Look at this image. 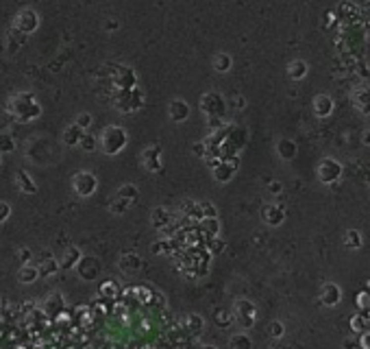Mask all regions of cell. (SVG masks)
I'll list each match as a JSON object with an SVG mask.
<instances>
[{"mask_svg":"<svg viewBox=\"0 0 370 349\" xmlns=\"http://www.w3.org/2000/svg\"><path fill=\"white\" fill-rule=\"evenodd\" d=\"M7 112L13 116L18 122H31V120L42 116V105L31 92H18L9 98Z\"/></svg>","mask_w":370,"mask_h":349,"instance_id":"1","label":"cell"},{"mask_svg":"<svg viewBox=\"0 0 370 349\" xmlns=\"http://www.w3.org/2000/svg\"><path fill=\"white\" fill-rule=\"evenodd\" d=\"M126 146V131L122 127H107L101 135V149L105 155H118Z\"/></svg>","mask_w":370,"mask_h":349,"instance_id":"2","label":"cell"},{"mask_svg":"<svg viewBox=\"0 0 370 349\" xmlns=\"http://www.w3.org/2000/svg\"><path fill=\"white\" fill-rule=\"evenodd\" d=\"M72 188H74V192L79 194L81 199H87V196H92L94 192H96V188H98L96 174L90 173V171L76 173L74 177H72Z\"/></svg>","mask_w":370,"mask_h":349,"instance_id":"3","label":"cell"},{"mask_svg":"<svg viewBox=\"0 0 370 349\" xmlns=\"http://www.w3.org/2000/svg\"><path fill=\"white\" fill-rule=\"evenodd\" d=\"M142 101H144V98H142L140 90L133 87V90H118V94H115V98H113V105L122 114H131L142 105Z\"/></svg>","mask_w":370,"mask_h":349,"instance_id":"4","label":"cell"},{"mask_svg":"<svg viewBox=\"0 0 370 349\" xmlns=\"http://www.w3.org/2000/svg\"><path fill=\"white\" fill-rule=\"evenodd\" d=\"M37 26H40V15H37L33 9H22L13 20V29H18L20 33H24V35L33 33Z\"/></svg>","mask_w":370,"mask_h":349,"instance_id":"5","label":"cell"},{"mask_svg":"<svg viewBox=\"0 0 370 349\" xmlns=\"http://www.w3.org/2000/svg\"><path fill=\"white\" fill-rule=\"evenodd\" d=\"M255 316H257V310H255V305H253L251 301H246V299H240V301L235 303V308H233V319H235L242 327H251L253 323H255Z\"/></svg>","mask_w":370,"mask_h":349,"instance_id":"6","label":"cell"},{"mask_svg":"<svg viewBox=\"0 0 370 349\" xmlns=\"http://www.w3.org/2000/svg\"><path fill=\"white\" fill-rule=\"evenodd\" d=\"M340 174H342V164L338 160H331V157H327V160L320 162V166H318V179L322 183L338 181Z\"/></svg>","mask_w":370,"mask_h":349,"instance_id":"7","label":"cell"},{"mask_svg":"<svg viewBox=\"0 0 370 349\" xmlns=\"http://www.w3.org/2000/svg\"><path fill=\"white\" fill-rule=\"evenodd\" d=\"M113 85L118 90H133L135 87V72L131 68H122L118 65L113 72Z\"/></svg>","mask_w":370,"mask_h":349,"instance_id":"8","label":"cell"},{"mask_svg":"<svg viewBox=\"0 0 370 349\" xmlns=\"http://www.w3.org/2000/svg\"><path fill=\"white\" fill-rule=\"evenodd\" d=\"M342 299V291L338 284H324L322 291H320V303L324 305V308H333V305H338Z\"/></svg>","mask_w":370,"mask_h":349,"instance_id":"9","label":"cell"},{"mask_svg":"<svg viewBox=\"0 0 370 349\" xmlns=\"http://www.w3.org/2000/svg\"><path fill=\"white\" fill-rule=\"evenodd\" d=\"M76 271H79V275L83 280H96L98 273H101V262L96 258H81Z\"/></svg>","mask_w":370,"mask_h":349,"instance_id":"10","label":"cell"},{"mask_svg":"<svg viewBox=\"0 0 370 349\" xmlns=\"http://www.w3.org/2000/svg\"><path fill=\"white\" fill-rule=\"evenodd\" d=\"M142 162L151 173L161 171V149L159 146H148V149L142 153Z\"/></svg>","mask_w":370,"mask_h":349,"instance_id":"11","label":"cell"},{"mask_svg":"<svg viewBox=\"0 0 370 349\" xmlns=\"http://www.w3.org/2000/svg\"><path fill=\"white\" fill-rule=\"evenodd\" d=\"M222 107H224V103L216 92H209V94L203 96V109H205L207 116H220V114H222Z\"/></svg>","mask_w":370,"mask_h":349,"instance_id":"12","label":"cell"},{"mask_svg":"<svg viewBox=\"0 0 370 349\" xmlns=\"http://www.w3.org/2000/svg\"><path fill=\"white\" fill-rule=\"evenodd\" d=\"M264 221L268 223V225H272V227H277L283 223V218H285V212H283V205H277V203H272V205H266L264 207Z\"/></svg>","mask_w":370,"mask_h":349,"instance_id":"13","label":"cell"},{"mask_svg":"<svg viewBox=\"0 0 370 349\" xmlns=\"http://www.w3.org/2000/svg\"><path fill=\"white\" fill-rule=\"evenodd\" d=\"M153 227L159 229V232H163L168 225H172L174 223V216L170 214V210H165V207H155L153 210Z\"/></svg>","mask_w":370,"mask_h":349,"instance_id":"14","label":"cell"},{"mask_svg":"<svg viewBox=\"0 0 370 349\" xmlns=\"http://www.w3.org/2000/svg\"><path fill=\"white\" fill-rule=\"evenodd\" d=\"M15 183H18L22 194H37V183L26 171H18L15 173Z\"/></svg>","mask_w":370,"mask_h":349,"instance_id":"15","label":"cell"},{"mask_svg":"<svg viewBox=\"0 0 370 349\" xmlns=\"http://www.w3.org/2000/svg\"><path fill=\"white\" fill-rule=\"evenodd\" d=\"M353 105L362 114H370V87H357L353 92Z\"/></svg>","mask_w":370,"mask_h":349,"instance_id":"16","label":"cell"},{"mask_svg":"<svg viewBox=\"0 0 370 349\" xmlns=\"http://www.w3.org/2000/svg\"><path fill=\"white\" fill-rule=\"evenodd\" d=\"M83 135H85V129H81L76 122L70 124V127L63 131V144L65 146H81Z\"/></svg>","mask_w":370,"mask_h":349,"instance_id":"17","label":"cell"},{"mask_svg":"<svg viewBox=\"0 0 370 349\" xmlns=\"http://www.w3.org/2000/svg\"><path fill=\"white\" fill-rule=\"evenodd\" d=\"M37 269H40V277H51V275H54V273L61 269V262H57L51 253H48V255H44V258H42V262L37 264Z\"/></svg>","mask_w":370,"mask_h":349,"instance_id":"18","label":"cell"},{"mask_svg":"<svg viewBox=\"0 0 370 349\" xmlns=\"http://www.w3.org/2000/svg\"><path fill=\"white\" fill-rule=\"evenodd\" d=\"M314 109H316V116L327 118L329 114L333 112V101H331V96H327V94L316 96V101H314Z\"/></svg>","mask_w":370,"mask_h":349,"instance_id":"19","label":"cell"},{"mask_svg":"<svg viewBox=\"0 0 370 349\" xmlns=\"http://www.w3.org/2000/svg\"><path fill=\"white\" fill-rule=\"evenodd\" d=\"M118 264L124 273H135L142 269V260H140V255H135V253H124Z\"/></svg>","mask_w":370,"mask_h":349,"instance_id":"20","label":"cell"},{"mask_svg":"<svg viewBox=\"0 0 370 349\" xmlns=\"http://www.w3.org/2000/svg\"><path fill=\"white\" fill-rule=\"evenodd\" d=\"M190 116V107H187L185 101H172L170 103V118L176 120V122H183V120Z\"/></svg>","mask_w":370,"mask_h":349,"instance_id":"21","label":"cell"},{"mask_svg":"<svg viewBox=\"0 0 370 349\" xmlns=\"http://www.w3.org/2000/svg\"><path fill=\"white\" fill-rule=\"evenodd\" d=\"M40 277V269L33 264H22V269L18 271V282L20 284H33Z\"/></svg>","mask_w":370,"mask_h":349,"instance_id":"22","label":"cell"},{"mask_svg":"<svg viewBox=\"0 0 370 349\" xmlns=\"http://www.w3.org/2000/svg\"><path fill=\"white\" fill-rule=\"evenodd\" d=\"M181 214L185 218H190V221H203V207L201 203H194V201H187L181 207Z\"/></svg>","mask_w":370,"mask_h":349,"instance_id":"23","label":"cell"},{"mask_svg":"<svg viewBox=\"0 0 370 349\" xmlns=\"http://www.w3.org/2000/svg\"><path fill=\"white\" fill-rule=\"evenodd\" d=\"M79 262H81V251L76 247H70L61 258V269L68 271V269H72V266H79Z\"/></svg>","mask_w":370,"mask_h":349,"instance_id":"24","label":"cell"},{"mask_svg":"<svg viewBox=\"0 0 370 349\" xmlns=\"http://www.w3.org/2000/svg\"><path fill=\"white\" fill-rule=\"evenodd\" d=\"M24 40H26V35L24 33H20L18 29H13L9 33V44H7V48H9V53L13 55V53H18L22 46H24Z\"/></svg>","mask_w":370,"mask_h":349,"instance_id":"25","label":"cell"},{"mask_svg":"<svg viewBox=\"0 0 370 349\" xmlns=\"http://www.w3.org/2000/svg\"><path fill=\"white\" fill-rule=\"evenodd\" d=\"M288 74H290V79L292 81H298V79H303V76L307 74V63L305 61H292L290 65H288Z\"/></svg>","mask_w":370,"mask_h":349,"instance_id":"26","label":"cell"},{"mask_svg":"<svg viewBox=\"0 0 370 349\" xmlns=\"http://www.w3.org/2000/svg\"><path fill=\"white\" fill-rule=\"evenodd\" d=\"M131 205H133V203H129V201H126V199H122V196H118V194H115V196H113V201H111V203H109V212L118 216V214H124V212L129 210Z\"/></svg>","mask_w":370,"mask_h":349,"instance_id":"27","label":"cell"},{"mask_svg":"<svg viewBox=\"0 0 370 349\" xmlns=\"http://www.w3.org/2000/svg\"><path fill=\"white\" fill-rule=\"evenodd\" d=\"M220 232V223L218 218H203L201 221V233H209V236H218Z\"/></svg>","mask_w":370,"mask_h":349,"instance_id":"28","label":"cell"},{"mask_svg":"<svg viewBox=\"0 0 370 349\" xmlns=\"http://www.w3.org/2000/svg\"><path fill=\"white\" fill-rule=\"evenodd\" d=\"M344 247H349V249L362 247V233L357 232V229H349V232L344 233Z\"/></svg>","mask_w":370,"mask_h":349,"instance_id":"29","label":"cell"},{"mask_svg":"<svg viewBox=\"0 0 370 349\" xmlns=\"http://www.w3.org/2000/svg\"><path fill=\"white\" fill-rule=\"evenodd\" d=\"M233 173H235V168L229 166V164H226L224 160H222V164H220L218 168H213V174H216L218 181H229V179L233 177Z\"/></svg>","mask_w":370,"mask_h":349,"instance_id":"30","label":"cell"},{"mask_svg":"<svg viewBox=\"0 0 370 349\" xmlns=\"http://www.w3.org/2000/svg\"><path fill=\"white\" fill-rule=\"evenodd\" d=\"M115 194H118V196H122V199H126V201H129V203H135V199H137V196H140V190H137L133 183H124L122 188H120Z\"/></svg>","mask_w":370,"mask_h":349,"instance_id":"31","label":"cell"},{"mask_svg":"<svg viewBox=\"0 0 370 349\" xmlns=\"http://www.w3.org/2000/svg\"><path fill=\"white\" fill-rule=\"evenodd\" d=\"M277 151H279V155L283 157V160H292V157L296 155V146H294V142H292V140H281Z\"/></svg>","mask_w":370,"mask_h":349,"instance_id":"32","label":"cell"},{"mask_svg":"<svg viewBox=\"0 0 370 349\" xmlns=\"http://www.w3.org/2000/svg\"><path fill=\"white\" fill-rule=\"evenodd\" d=\"M203 325H205V323H203V319L198 314H190L185 319V327H187V332H192V334H201Z\"/></svg>","mask_w":370,"mask_h":349,"instance_id":"33","label":"cell"},{"mask_svg":"<svg viewBox=\"0 0 370 349\" xmlns=\"http://www.w3.org/2000/svg\"><path fill=\"white\" fill-rule=\"evenodd\" d=\"M229 349H251V338L244 334H235L229 343Z\"/></svg>","mask_w":370,"mask_h":349,"instance_id":"34","label":"cell"},{"mask_svg":"<svg viewBox=\"0 0 370 349\" xmlns=\"http://www.w3.org/2000/svg\"><path fill=\"white\" fill-rule=\"evenodd\" d=\"M213 68H216L218 72H226V70L231 68V57H229V55H224V53L216 55V59H213Z\"/></svg>","mask_w":370,"mask_h":349,"instance_id":"35","label":"cell"},{"mask_svg":"<svg viewBox=\"0 0 370 349\" xmlns=\"http://www.w3.org/2000/svg\"><path fill=\"white\" fill-rule=\"evenodd\" d=\"M118 292H120V288H118V284H115L113 280L105 282L101 286V294H103V297H107V299H113Z\"/></svg>","mask_w":370,"mask_h":349,"instance_id":"36","label":"cell"},{"mask_svg":"<svg viewBox=\"0 0 370 349\" xmlns=\"http://www.w3.org/2000/svg\"><path fill=\"white\" fill-rule=\"evenodd\" d=\"M15 149V142L9 133H0V153H11Z\"/></svg>","mask_w":370,"mask_h":349,"instance_id":"37","label":"cell"},{"mask_svg":"<svg viewBox=\"0 0 370 349\" xmlns=\"http://www.w3.org/2000/svg\"><path fill=\"white\" fill-rule=\"evenodd\" d=\"M96 146H98V142H96L94 135H90V133L83 135V140H81V149L83 151H85V153H94V151H96Z\"/></svg>","mask_w":370,"mask_h":349,"instance_id":"38","label":"cell"},{"mask_svg":"<svg viewBox=\"0 0 370 349\" xmlns=\"http://www.w3.org/2000/svg\"><path fill=\"white\" fill-rule=\"evenodd\" d=\"M351 325H353V330L360 332V334L368 330V321H366V316H362V314H357L355 319H353V323H351Z\"/></svg>","mask_w":370,"mask_h":349,"instance_id":"39","label":"cell"},{"mask_svg":"<svg viewBox=\"0 0 370 349\" xmlns=\"http://www.w3.org/2000/svg\"><path fill=\"white\" fill-rule=\"evenodd\" d=\"M270 336L272 338L283 336V323H281V321H272V323H270Z\"/></svg>","mask_w":370,"mask_h":349,"instance_id":"40","label":"cell"},{"mask_svg":"<svg viewBox=\"0 0 370 349\" xmlns=\"http://www.w3.org/2000/svg\"><path fill=\"white\" fill-rule=\"evenodd\" d=\"M201 207H203V218H218V212L211 203H201Z\"/></svg>","mask_w":370,"mask_h":349,"instance_id":"41","label":"cell"},{"mask_svg":"<svg viewBox=\"0 0 370 349\" xmlns=\"http://www.w3.org/2000/svg\"><path fill=\"white\" fill-rule=\"evenodd\" d=\"M11 216V205L7 201H0V223H4Z\"/></svg>","mask_w":370,"mask_h":349,"instance_id":"42","label":"cell"},{"mask_svg":"<svg viewBox=\"0 0 370 349\" xmlns=\"http://www.w3.org/2000/svg\"><path fill=\"white\" fill-rule=\"evenodd\" d=\"M76 124H79L81 129H87L92 124V116H90V114H81V116L76 118Z\"/></svg>","mask_w":370,"mask_h":349,"instance_id":"43","label":"cell"},{"mask_svg":"<svg viewBox=\"0 0 370 349\" xmlns=\"http://www.w3.org/2000/svg\"><path fill=\"white\" fill-rule=\"evenodd\" d=\"M209 242H213V247H209V249H213V253H220V251L224 249V242H222V240H220L218 236H213L211 240H209Z\"/></svg>","mask_w":370,"mask_h":349,"instance_id":"44","label":"cell"},{"mask_svg":"<svg viewBox=\"0 0 370 349\" xmlns=\"http://www.w3.org/2000/svg\"><path fill=\"white\" fill-rule=\"evenodd\" d=\"M20 262L22 264H29L31 262V249H20Z\"/></svg>","mask_w":370,"mask_h":349,"instance_id":"45","label":"cell"},{"mask_svg":"<svg viewBox=\"0 0 370 349\" xmlns=\"http://www.w3.org/2000/svg\"><path fill=\"white\" fill-rule=\"evenodd\" d=\"M362 347H364V349H370V336H368V334L362 338Z\"/></svg>","mask_w":370,"mask_h":349,"instance_id":"46","label":"cell"},{"mask_svg":"<svg viewBox=\"0 0 370 349\" xmlns=\"http://www.w3.org/2000/svg\"><path fill=\"white\" fill-rule=\"evenodd\" d=\"M107 29H109V31H115V29H118V22H115V20H109V22H107Z\"/></svg>","mask_w":370,"mask_h":349,"instance_id":"47","label":"cell"},{"mask_svg":"<svg viewBox=\"0 0 370 349\" xmlns=\"http://www.w3.org/2000/svg\"><path fill=\"white\" fill-rule=\"evenodd\" d=\"M279 190H281L279 183H270V192H279Z\"/></svg>","mask_w":370,"mask_h":349,"instance_id":"48","label":"cell"},{"mask_svg":"<svg viewBox=\"0 0 370 349\" xmlns=\"http://www.w3.org/2000/svg\"><path fill=\"white\" fill-rule=\"evenodd\" d=\"M364 144H370V131H366V133H364Z\"/></svg>","mask_w":370,"mask_h":349,"instance_id":"49","label":"cell"},{"mask_svg":"<svg viewBox=\"0 0 370 349\" xmlns=\"http://www.w3.org/2000/svg\"><path fill=\"white\" fill-rule=\"evenodd\" d=\"M201 349H216V347H201Z\"/></svg>","mask_w":370,"mask_h":349,"instance_id":"50","label":"cell"},{"mask_svg":"<svg viewBox=\"0 0 370 349\" xmlns=\"http://www.w3.org/2000/svg\"><path fill=\"white\" fill-rule=\"evenodd\" d=\"M0 164H2V160H0Z\"/></svg>","mask_w":370,"mask_h":349,"instance_id":"51","label":"cell"}]
</instances>
